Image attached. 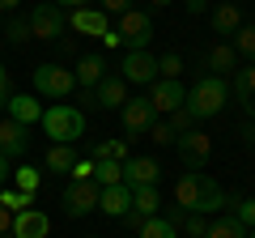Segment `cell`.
Returning <instances> with one entry per match:
<instances>
[{
	"mask_svg": "<svg viewBox=\"0 0 255 238\" xmlns=\"http://www.w3.org/2000/svg\"><path fill=\"white\" fill-rule=\"evenodd\" d=\"M174 204H179L183 213H217V209H226V192H221V183L217 179H209V174H200V170H187L174 183Z\"/></svg>",
	"mask_w": 255,
	"mask_h": 238,
	"instance_id": "6da1fadb",
	"label": "cell"
},
{
	"mask_svg": "<svg viewBox=\"0 0 255 238\" xmlns=\"http://www.w3.org/2000/svg\"><path fill=\"white\" fill-rule=\"evenodd\" d=\"M226 102H230V85H226V77L204 73L200 81L187 90V102H183V107H187L196 119H209V115H221V111H226Z\"/></svg>",
	"mask_w": 255,
	"mask_h": 238,
	"instance_id": "7a4b0ae2",
	"label": "cell"
},
{
	"mask_svg": "<svg viewBox=\"0 0 255 238\" xmlns=\"http://www.w3.org/2000/svg\"><path fill=\"white\" fill-rule=\"evenodd\" d=\"M43 132L51 136V145H73L77 136H85V115L68 102H55L43 111Z\"/></svg>",
	"mask_w": 255,
	"mask_h": 238,
	"instance_id": "3957f363",
	"label": "cell"
},
{
	"mask_svg": "<svg viewBox=\"0 0 255 238\" xmlns=\"http://www.w3.org/2000/svg\"><path fill=\"white\" fill-rule=\"evenodd\" d=\"M119 47H128V51H149V38H153V17H149L145 9H128L124 17H119Z\"/></svg>",
	"mask_w": 255,
	"mask_h": 238,
	"instance_id": "277c9868",
	"label": "cell"
},
{
	"mask_svg": "<svg viewBox=\"0 0 255 238\" xmlns=\"http://www.w3.org/2000/svg\"><path fill=\"white\" fill-rule=\"evenodd\" d=\"M174 149H179V162L187 166V170H204V166L213 162V136H209V132H200V128L174 136Z\"/></svg>",
	"mask_w": 255,
	"mask_h": 238,
	"instance_id": "5b68a950",
	"label": "cell"
},
{
	"mask_svg": "<svg viewBox=\"0 0 255 238\" xmlns=\"http://www.w3.org/2000/svg\"><path fill=\"white\" fill-rule=\"evenodd\" d=\"M34 90L43 98H68L77 90V77H73V68H64V64H38L34 68Z\"/></svg>",
	"mask_w": 255,
	"mask_h": 238,
	"instance_id": "8992f818",
	"label": "cell"
},
{
	"mask_svg": "<svg viewBox=\"0 0 255 238\" xmlns=\"http://www.w3.org/2000/svg\"><path fill=\"white\" fill-rule=\"evenodd\" d=\"M98 192L102 187L94 179H73V183L64 187V213L68 217H85V213L98 209Z\"/></svg>",
	"mask_w": 255,
	"mask_h": 238,
	"instance_id": "52a82bcc",
	"label": "cell"
},
{
	"mask_svg": "<svg viewBox=\"0 0 255 238\" xmlns=\"http://www.w3.org/2000/svg\"><path fill=\"white\" fill-rule=\"evenodd\" d=\"M26 21H30V34H34V38H43V43L60 38V34H64V26H68V21H64V9H55L51 0H47V4H34Z\"/></svg>",
	"mask_w": 255,
	"mask_h": 238,
	"instance_id": "ba28073f",
	"label": "cell"
},
{
	"mask_svg": "<svg viewBox=\"0 0 255 238\" xmlns=\"http://www.w3.org/2000/svg\"><path fill=\"white\" fill-rule=\"evenodd\" d=\"M124 81H132V85H153L157 81V55H149V51H128L124 55Z\"/></svg>",
	"mask_w": 255,
	"mask_h": 238,
	"instance_id": "9c48e42d",
	"label": "cell"
},
{
	"mask_svg": "<svg viewBox=\"0 0 255 238\" xmlns=\"http://www.w3.org/2000/svg\"><path fill=\"white\" fill-rule=\"evenodd\" d=\"M149 102H153L157 115H170V111H179L183 102H187V90H183V81H166V77H157V81L149 85Z\"/></svg>",
	"mask_w": 255,
	"mask_h": 238,
	"instance_id": "30bf717a",
	"label": "cell"
},
{
	"mask_svg": "<svg viewBox=\"0 0 255 238\" xmlns=\"http://www.w3.org/2000/svg\"><path fill=\"white\" fill-rule=\"evenodd\" d=\"M119 111H124V128L132 132V136H145V132L157 123V111H153L149 98H128Z\"/></svg>",
	"mask_w": 255,
	"mask_h": 238,
	"instance_id": "8fae6325",
	"label": "cell"
},
{
	"mask_svg": "<svg viewBox=\"0 0 255 238\" xmlns=\"http://www.w3.org/2000/svg\"><path fill=\"white\" fill-rule=\"evenodd\" d=\"M157 179H162V166L153 157H128L124 162V183L128 187H157Z\"/></svg>",
	"mask_w": 255,
	"mask_h": 238,
	"instance_id": "7c38bea8",
	"label": "cell"
},
{
	"mask_svg": "<svg viewBox=\"0 0 255 238\" xmlns=\"http://www.w3.org/2000/svg\"><path fill=\"white\" fill-rule=\"evenodd\" d=\"M64 21H68L77 34H90V38H102V34L111 30V17H107L102 9H94V4H90V9H73Z\"/></svg>",
	"mask_w": 255,
	"mask_h": 238,
	"instance_id": "4fadbf2b",
	"label": "cell"
},
{
	"mask_svg": "<svg viewBox=\"0 0 255 238\" xmlns=\"http://www.w3.org/2000/svg\"><path fill=\"white\" fill-rule=\"evenodd\" d=\"M13 238H47L51 234V217H47L43 209H26V213H17L13 217V230H9Z\"/></svg>",
	"mask_w": 255,
	"mask_h": 238,
	"instance_id": "5bb4252c",
	"label": "cell"
},
{
	"mask_svg": "<svg viewBox=\"0 0 255 238\" xmlns=\"http://www.w3.org/2000/svg\"><path fill=\"white\" fill-rule=\"evenodd\" d=\"M94 98H98V111H111V107H124L128 102V81L115 73H107L98 85H94Z\"/></svg>",
	"mask_w": 255,
	"mask_h": 238,
	"instance_id": "9a60e30c",
	"label": "cell"
},
{
	"mask_svg": "<svg viewBox=\"0 0 255 238\" xmlns=\"http://www.w3.org/2000/svg\"><path fill=\"white\" fill-rule=\"evenodd\" d=\"M234 98H238V107H243V115L255 123V64L234 68Z\"/></svg>",
	"mask_w": 255,
	"mask_h": 238,
	"instance_id": "2e32d148",
	"label": "cell"
},
{
	"mask_svg": "<svg viewBox=\"0 0 255 238\" xmlns=\"http://www.w3.org/2000/svg\"><path fill=\"white\" fill-rule=\"evenodd\" d=\"M30 149L26 140V123H17V119H4L0 123V157H21Z\"/></svg>",
	"mask_w": 255,
	"mask_h": 238,
	"instance_id": "e0dca14e",
	"label": "cell"
},
{
	"mask_svg": "<svg viewBox=\"0 0 255 238\" xmlns=\"http://www.w3.org/2000/svg\"><path fill=\"white\" fill-rule=\"evenodd\" d=\"M98 209L107 213V217H124V213L132 209V187H128V183L102 187V192H98Z\"/></svg>",
	"mask_w": 255,
	"mask_h": 238,
	"instance_id": "ac0fdd59",
	"label": "cell"
},
{
	"mask_svg": "<svg viewBox=\"0 0 255 238\" xmlns=\"http://www.w3.org/2000/svg\"><path fill=\"white\" fill-rule=\"evenodd\" d=\"M107 73H111V68H107L102 55H81V60H77V73H73L77 77V90H94Z\"/></svg>",
	"mask_w": 255,
	"mask_h": 238,
	"instance_id": "d6986e66",
	"label": "cell"
},
{
	"mask_svg": "<svg viewBox=\"0 0 255 238\" xmlns=\"http://www.w3.org/2000/svg\"><path fill=\"white\" fill-rule=\"evenodd\" d=\"M209 26H213V34H234V30L243 26V13H238V4H230V0L213 4V9H209Z\"/></svg>",
	"mask_w": 255,
	"mask_h": 238,
	"instance_id": "ffe728a7",
	"label": "cell"
},
{
	"mask_svg": "<svg viewBox=\"0 0 255 238\" xmlns=\"http://www.w3.org/2000/svg\"><path fill=\"white\" fill-rule=\"evenodd\" d=\"M204 64L213 68V77H226V73H234V68H238V51L230 43H213L209 51H204Z\"/></svg>",
	"mask_w": 255,
	"mask_h": 238,
	"instance_id": "44dd1931",
	"label": "cell"
},
{
	"mask_svg": "<svg viewBox=\"0 0 255 238\" xmlns=\"http://www.w3.org/2000/svg\"><path fill=\"white\" fill-rule=\"evenodd\" d=\"M9 119H17V123H34V119H43V102H38L34 94H13V98H9Z\"/></svg>",
	"mask_w": 255,
	"mask_h": 238,
	"instance_id": "7402d4cb",
	"label": "cell"
},
{
	"mask_svg": "<svg viewBox=\"0 0 255 238\" xmlns=\"http://www.w3.org/2000/svg\"><path fill=\"white\" fill-rule=\"evenodd\" d=\"M43 166H47V170H55V174H73V166H77V145H51Z\"/></svg>",
	"mask_w": 255,
	"mask_h": 238,
	"instance_id": "603a6c76",
	"label": "cell"
},
{
	"mask_svg": "<svg viewBox=\"0 0 255 238\" xmlns=\"http://www.w3.org/2000/svg\"><path fill=\"white\" fill-rule=\"evenodd\" d=\"M230 47L238 51V60H247V64H255V21H243V26L230 34Z\"/></svg>",
	"mask_w": 255,
	"mask_h": 238,
	"instance_id": "cb8c5ba5",
	"label": "cell"
},
{
	"mask_svg": "<svg viewBox=\"0 0 255 238\" xmlns=\"http://www.w3.org/2000/svg\"><path fill=\"white\" fill-rule=\"evenodd\" d=\"M132 209H136L140 217H157V209H162L157 187H132Z\"/></svg>",
	"mask_w": 255,
	"mask_h": 238,
	"instance_id": "d4e9b609",
	"label": "cell"
},
{
	"mask_svg": "<svg viewBox=\"0 0 255 238\" xmlns=\"http://www.w3.org/2000/svg\"><path fill=\"white\" fill-rule=\"evenodd\" d=\"M94 183H98V187H115V183H124V162H111V157L94 162Z\"/></svg>",
	"mask_w": 255,
	"mask_h": 238,
	"instance_id": "484cf974",
	"label": "cell"
},
{
	"mask_svg": "<svg viewBox=\"0 0 255 238\" xmlns=\"http://www.w3.org/2000/svg\"><path fill=\"white\" fill-rule=\"evenodd\" d=\"M204 238H247V226L234 221V217H217V221H209Z\"/></svg>",
	"mask_w": 255,
	"mask_h": 238,
	"instance_id": "4316f807",
	"label": "cell"
},
{
	"mask_svg": "<svg viewBox=\"0 0 255 238\" xmlns=\"http://www.w3.org/2000/svg\"><path fill=\"white\" fill-rule=\"evenodd\" d=\"M94 162H102V157H111V162H128V157H132V153H128V140H98V145H94Z\"/></svg>",
	"mask_w": 255,
	"mask_h": 238,
	"instance_id": "83f0119b",
	"label": "cell"
},
{
	"mask_svg": "<svg viewBox=\"0 0 255 238\" xmlns=\"http://www.w3.org/2000/svg\"><path fill=\"white\" fill-rule=\"evenodd\" d=\"M136 238H179V230L166 217H145V226L136 230Z\"/></svg>",
	"mask_w": 255,
	"mask_h": 238,
	"instance_id": "f1b7e54d",
	"label": "cell"
},
{
	"mask_svg": "<svg viewBox=\"0 0 255 238\" xmlns=\"http://www.w3.org/2000/svg\"><path fill=\"white\" fill-rule=\"evenodd\" d=\"M0 204L17 217V213H26L30 204H34V196H30V192H17V187H0Z\"/></svg>",
	"mask_w": 255,
	"mask_h": 238,
	"instance_id": "f546056e",
	"label": "cell"
},
{
	"mask_svg": "<svg viewBox=\"0 0 255 238\" xmlns=\"http://www.w3.org/2000/svg\"><path fill=\"white\" fill-rule=\"evenodd\" d=\"M13 183H17V192L34 196L38 183H43V170H38V166H17V170H13Z\"/></svg>",
	"mask_w": 255,
	"mask_h": 238,
	"instance_id": "4dcf8cb0",
	"label": "cell"
},
{
	"mask_svg": "<svg viewBox=\"0 0 255 238\" xmlns=\"http://www.w3.org/2000/svg\"><path fill=\"white\" fill-rule=\"evenodd\" d=\"M4 38H9L13 47L30 43V38H34V34H30V21H26V17H9V26H4Z\"/></svg>",
	"mask_w": 255,
	"mask_h": 238,
	"instance_id": "1f68e13d",
	"label": "cell"
},
{
	"mask_svg": "<svg viewBox=\"0 0 255 238\" xmlns=\"http://www.w3.org/2000/svg\"><path fill=\"white\" fill-rule=\"evenodd\" d=\"M166 123H170V132H174V136H183V132H191L196 123H200V119L191 115L187 107H179V111H170V119H166Z\"/></svg>",
	"mask_w": 255,
	"mask_h": 238,
	"instance_id": "d6a6232c",
	"label": "cell"
},
{
	"mask_svg": "<svg viewBox=\"0 0 255 238\" xmlns=\"http://www.w3.org/2000/svg\"><path fill=\"white\" fill-rule=\"evenodd\" d=\"M179 230H183L187 238H204V230H209V217H204V213H183Z\"/></svg>",
	"mask_w": 255,
	"mask_h": 238,
	"instance_id": "836d02e7",
	"label": "cell"
},
{
	"mask_svg": "<svg viewBox=\"0 0 255 238\" xmlns=\"http://www.w3.org/2000/svg\"><path fill=\"white\" fill-rule=\"evenodd\" d=\"M226 204H234V221H243L247 230L255 226V200H247V196H238V200H226Z\"/></svg>",
	"mask_w": 255,
	"mask_h": 238,
	"instance_id": "e575fe53",
	"label": "cell"
},
{
	"mask_svg": "<svg viewBox=\"0 0 255 238\" xmlns=\"http://www.w3.org/2000/svg\"><path fill=\"white\" fill-rule=\"evenodd\" d=\"M179 73H183V60H179V55H162V60H157V77L179 81Z\"/></svg>",
	"mask_w": 255,
	"mask_h": 238,
	"instance_id": "d590c367",
	"label": "cell"
},
{
	"mask_svg": "<svg viewBox=\"0 0 255 238\" xmlns=\"http://www.w3.org/2000/svg\"><path fill=\"white\" fill-rule=\"evenodd\" d=\"M149 140H153V145H174V132H170V123H162V119H157L153 128H149Z\"/></svg>",
	"mask_w": 255,
	"mask_h": 238,
	"instance_id": "8d00e7d4",
	"label": "cell"
},
{
	"mask_svg": "<svg viewBox=\"0 0 255 238\" xmlns=\"http://www.w3.org/2000/svg\"><path fill=\"white\" fill-rule=\"evenodd\" d=\"M98 9L107 13V17H111V13H115V17H124V13L132 9V0H98Z\"/></svg>",
	"mask_w": 255,
	"mask_h": 238,
	"instance_id": "74e56055",
	"label": "cell"
},
{
	"mask_svg": "<svg viewBox=\"0 0 255 238\" xmlns=\"http://www.w3.org/2000/svg\"><path fill=\"white\" fill-rule=\"evenodd\" d=\"M73 179H94V157H77V166H73Z\"/></svg>",
	"mask_w": 255,
	"mask_h": 238,
	"instance_id": "f35d334b",
	"label": "cell"
},
{
	"mask_svg": "<svg viewBox=\"0 0 255 238\" xmlns=\"http://www.w3.org/2000/svg\"><path fill=\"white\" fill-rule=\"evenodd\" d=\"M9 98H13L9 94V68L0 64V107H9Z\"/></svg>",
	"mask_w": 255,
	"mask_h": 238,
	"instance_id": "ab89813d",
	"label": "cell"
},
{
	"mask_svg": "<svg viewBox=\"0 0 255 238\" xmlns=\"http://www.w3.org/2000/svg\"><path fill=\"white\" fill-rule=\"evenodd\" d=\"M77 98H81V107H77L81 115H85V111H98V98H94V90H81Z\"/></svg>",
	"mask_w": 255,
	"mask_h": 238,
	"instance_id": "60d3db41",
	"label": "cell"
},
{
	"mask_svg": "<svg viewBox=\"0 0 255 238\" xmlns=\"http://www.w3.org/2000/svg\"><path fill=\"white\" fill-rule=\"evenodd\" d=\"M119 221H124L128 230H140V226H145V217H140L136 209H128V213H124V217H119Z\"/></svg>",
	"mask_w": 255,
	"mask_h": 238,
	"instance_id": "b9f144b4",
	"label": "cell"
},
{
	"mask_svg": "<svg viewBox=\"0 0 255 238\" xmlns=\"http://www.w3.org/2000/svg\"><path fill=\"white\" fill-rule=\"evenodd\" d=\"M55 9H90V0H51Z\"/></svg>",
	"mask_w": 255,
	"mask_h": 238,
	"instance_id": "7bdbcfd3",
	"label": "cell"
},
{
	"mask_svg": "<svg viewBox=\"0 0 255 238\" xmlns=\"http://www.w3.org/2000/svg\"><path fill=\"white\" fill-rule=\"evenodd\" d=\"M9 230H13V213L0 204V234H9Z\"/></svg>",
	"mask_w": 255,
	"mask_h": 238,
	"instance_id": "ee69618b",
	"label": "cell"
},
{
	"mask_svg": "<svg viewBox=\"0 0 255 238\" xmlns=\"http://www.w3.org/2000/svg\"><path fill=\"white\" fill-rule=\"evenodd\" d=\"M243 140L255 149V123H251V119H243Z\"/></svg>",
	"mask_w": 255,
	"mask_h": 238,
	"instance_id": "f6af8a7d",
	"label": "cell"
},
{
	"mask_svg": "<svg viewBox=\"0 0 255 238\" xmlns=\"http://www.w3.org/2000/svg\"><path fill=\"white\" fill-rule=\"evenodd\" d=\"M9 179H13V170H9V157H0V187H9Z\"/></svg>",
	"mask_w": 255,
	"mask_h": 238,
	"instance_id": "bcb514c9",
	"label": "cell"
},
{
	"mask_svg": "<svg viewBox=\"0 0 255 238\" xmlns=\"http://www.w3.org/2000/svg\"><path fill=\"white\" fill-rule=\"evenodd\" d=\"M98 43H102V47H111V51H115V47H119V34H115V30H107V34H102Z\"/></svg>",
	"mask_w": 255,
	"mask_h": 238,
	"instance_id": "7dc6e473",
	"label": "cell"
},
{
	"mask_svg": "<svg viewBox=\"0 0 255 238\" xmlns=\"http://www.w3.org/2000/svg\"><path fill=\"white\" fill-rule=\"evenodd\" d=\"M187 13H209V0H187Z\"/></svg>",
	"mask_w": 255,
	"mask_h": 238,
	"instance_id": "c3c4849f",
	"label": "cell"
},
{
	"mask_svg": "<svg viewBox=\"0 0 255 238\" xmlns=\"http://www.w3.org/2000/svg\"><path fill=\"white\" fill-rule=\"evenodd\" d=\"M17 4H21V0H0V13H13Z\"/></svg>",
	"mask_w": 255,
	"mask_h": 238,
	"instance_id": "681fc988",
	"label": "cell"
},
{
	"mask_svg": "<svg viewBox=\"0 0 255 238\" xmlns=\"http://www.w3.org/2000/svg\"><path fill=\"white\" fill-rule=\"evenodd\" d=\"M174 0H149V9H170Z\"/></svg>",
	"mask_w": 255,
	"mask_h": 238,
	"instance_id": "f907efd6",
	"label": "cell"
},
{
	"mask_svg": "<svg viewBox=\"0 0 255 238\" xmlns=\"http://www.w3.org/2000/svg\"><path fill=\"white\" fill-rule=\"evenodd\" d=\"M247 238H255V226H251V230H247Z\"/></svg>",
	"mask_w": 255,
	"mask_h": 238,
	"instance_id": "816d5d0a",
	"label": "cell"
},
{
	"mask_svg": "<svg viewBox=\"0 0 255 238\" xmlns=\"http://www.w3.org/2000/svg\"><path fill=\"white\" fill-rule=\"evenodd\" d=\"M0 238H13V234H0Z\"/></svg>",
	"mask_w": 255,
	"mask_h": 238,
	"instance_id": "f5cc1de1",
	"label": "cell"
},
{
	"mask_svg": "<svg viewBox=\"0 0 255 238\" xmlns=\"http://www.w3.org/2000/svg\"><path fill=\"white\" fill-rule=\"evenodd\" d=\"M90 238H94V234H90Z\"/></svg>",
	"mask_w": 255,
	"mask_h": 238,
	"instance_id": "db71d44e",
	"label": "cell"
}]
</instances>
